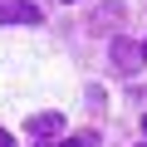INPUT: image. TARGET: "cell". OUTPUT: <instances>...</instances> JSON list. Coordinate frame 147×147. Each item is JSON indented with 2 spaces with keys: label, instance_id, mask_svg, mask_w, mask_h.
Wrapping results in <instances>:
<instances>
[{
  "label": "cell",
  "instance_id": "cell-1",
  "mask_svg": "<svg viewBox=\"0 0 147 147\" xmlns=\"http://www.w3.org/2000/svg\"><path fill=\"white\" fill-rule=\"evenodd\" d=\"M113 69L118 74H137L142 69V44L137 39H113Z\"/></svg>",
  "mask_w": 147,
  "mask_h": 147
},
{
  "label": "cell",
  "instance_id": "cell-2",
  "mask_svg": "<svg viewBox=\"0 0 147 147\" xmlns=\"http://www.w3.org/2000/svg\"><path fill=\"white\" fill-rule=\"evenodd\" d=\"M0 25H39V5H30V0H5V5H0Z\"/></svg>",
  "mask_w": 147,
  "mask_h": 147
},
{
  "label": "cell",
  "instance_id": "cell-3",
  "mask_svg": "<svg viewBox=\"0 0 147 147\" xmlns=\"http://www.w3.org/2000/svg\"><path fill=\"white\" fill-rule=\"evenodd\" d=\"M59 127H64L59 113H34V118L25 123V132H34V137H49V132H59Z\"/></svg>",
  "mask_w": 147,
  "mask_h": 147
},
{
  "label": "cell",
  "instance_id": "cell-4",
  "mask_svg": "<svg viewBox=\"0 0 147 147\" xmlns=\"http://www.w3.org/2000/svg\"><path fill=\"white\" fill-rule=\"evenodd\" d=\"M59 147H103V137H98V132H88V127H84V132H74V137H64V142H59Z\"/></svg>",
  "mask_w": 147,
  "mask_h": 147
},
{
  "label": "cell",
  "instance_id": "cell-5",
  "mask_svg": "<svg viewBox=\"0 0 147 147\" xmlns=\"http://www.w3.org/2000/svg\"><path fill=\"white\" fill-rule=\"evenodd\" d=\"M0 147H15V137H10V132H5V127H0Z\"/></svg>",
  "mask_w": 147,
  "mask_h": 147
},
{
  "label": "cell",
  "instance_id": "cell-6",
  "mask_svg": "<svg viewBox=\"0 0 147 147\" xmlns=\"http://www.w3.org/2000/svg\"><path fill=\"white\" fill-rule=\"evenodd\" d=\"M142 137H147V113H142Z\"/></svg>",
  "mask_w": 147,
  "mask_h": 147
},
{
  "label": "cell",
  "instance_id": "cell-7",
  "mask_svg": "<svg viewBox=\"0 0 147 147\" xmlns=\"http://www.w3.org/2000/svg\"><path fill=\"white\" fill-rule=\"evenodd\" d=\"M142 64H147V39H142Z\"/></svg>",
  "mask_w": 147,
  "mask_h": 147
},
{
  "label": "cell",
  "instance_id": "cell-8",
  "mask_svg": "<svg viewBox=\"0 0 147 147\" xmlns=\"http://www.w3.org/2000/svg\"><path fill=\"white\" fill-rule=\"evenodd\" d=\"M64 5H69V0H64Z\"/></svg>",
  "mask_w": 147,
  "mask_h": 147
},
{
  "label": "cell",
  "instance_id": "cell-9",
  "mask_svg": "<svg viewBox=\"0 0 147 147\" xmlns=\"http://www.w3.org/2000/svg\"><path fill=\"white\" fill-rule=\"evenodd\" d=\"M142 147H147V142H142Z\"/></svg>",
  "mask_w": 147,
  "mask_h": 147
}]
</instances>
